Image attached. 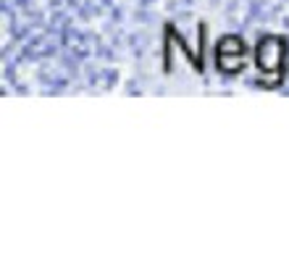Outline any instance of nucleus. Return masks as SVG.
<instances>
[{
    "label": "nucleus",
    "instance_id": "f257e3e1",
    "mask_svg": "<svg viewBox=\"0 0 289 268\" xmlns=\"http://www.w3.org/2000/svg\"><path fill=\"white\" fill-rule=\"evenodd\" d=\"M284 58V40L281 37H265L258 45V63L260 69H274V63L281 66Z\"/></svg>",
    "mask_w": 289,
    "mask_h": 268
}]
</instances>
